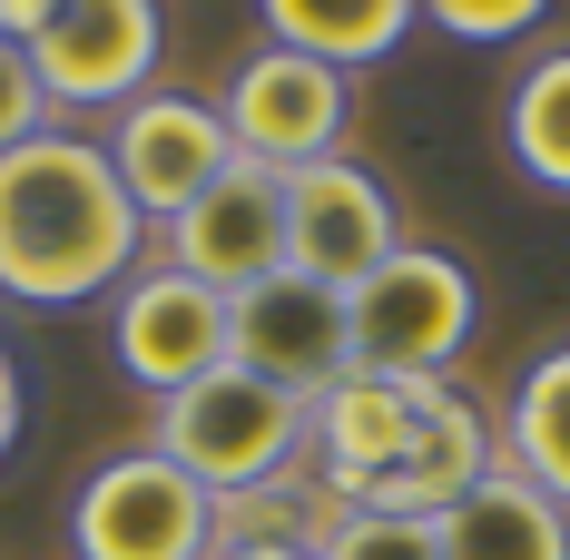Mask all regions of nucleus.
<instances>
[{"label":"nucleus","instance_id":"nucleus-1","mask_svg":"<svg viewBox=\"0 0 570 560\" xmlns=\"http://www.w3.org/2000/svg\"><path fill=\"white\" fill-rule=\"evenodd\" d=\"M148 256V217L128 207L109 148L79 128H40L0 158V295L10 305H89L118 295Z\"/></svg>","mask_w":570,"mask_h":560},{"label":"nucleus","instance_id":"nucleus-2","mask_svg":"<svg viewBox=\"0 0 570 560\" xmlns=\"http://www.w3.org/2000/svg\"><path fill=\"white\" fill-rule=\"evenodd\" d=\"M482 295L443 246H394L364 285H344V325H354V364L364 374H403V384H443L453 354L472 344Z\"/></svg>","mask_w":570,"mask_h":560},{"label":"nucleus","instance_id":"nucleus-3","mask_svg":"<svg viewBox=\"0 0 570 560\" xmlns=\"http://www.w3.org/2000/svg\"><path fill=\"white\" fill-rule=\"evenodd\" d=\"M69 551L79 560H207L217 551V492L177 472L158 443L109 452L69 492Z\"/></svg>","mask_w":570,"mask_h":560},{"label":"nucleus","instance_id":"nucleus-4","mask_svg":"<svg viewBox=\"0 0 570 560\" xmlns=\"http://www.w3.org/2000/svg\"><path fill=\"white\" fill-rule=\"evenodd\" d=\"M148 443L168 452L177 472H197L207 492H246V482H266V472H285L305 452V403L276 393L266 374H246V364H217L207 384L158 403Z\"/></svg>","mask_w":570,"mask_h":560},{"label":"nucleus","instance_id":"nucleus-5","mask_svg":"<svg viewBox=\"0 0 570 560\" xmlns=\"http://www.w3.org/2000/svg\"><path fill=\"white\" fill-rule=\"evenodd\" d=\"M217 118H227L236 158H256V168H315V158H344V128H354V79L344 69H325V59L305 50H246L227 79V99H217Z\"/></svg>","mask_w":570,"mask_h":560},{"label":"nucleus","instance_id":"nucleus-6","mask_svg":"<svg viewBox=\"0 0 570 560\" xmlns=\"http://www.w3.org/2000/svg\"><path fill=\"white\" fill-rule=\"evenodd\" d=\"M109 354H118V374L138 393H187V384H207L217 364H236V305L217 295V285H197V276H177L168 256L158 266H138V276L118 285V305H109Z\"/></svg>","mask_w":570,"mask_h":560},{"label":"nucleus","instance_id":"nucleus-7","mask_svg":"<svg viewBox=\"0 0 570 560\" xmlns=\"http://www.w3.org/2000/svg\"><path fill=\"white\" fill-rule=\"evenodd\" d=\"M99 148H109L118 187H128V207L148 226H168L177 207H197L236 168V138H227V118H217V99H187V89H138L109 118Z\"/></svg>","mask_w":570,"mask_h":560},{"label":"nucleus","instance_id":"nucleus-8","mask_svg":"<svg viewBox=\"0 0 570 560\" xmlns=\"http://www.w3.org/2000/svg\"><path fill=\"white\" fill-rule=\"evenodd\" d=\"M168 50L158 0H59L30 40V69L50 89V109H128L148 89V69Z\"/></svg>","mask_w":570,"mask_h":560},{"label":"nucleus","instance_id":"nucleus-9","mask_svg":"<svg viewBox=\"0 0 570 560\" xmlns=\"http://www.w3.org/2000/svg\"><path fill=\"white\" fill-rule=\"evenodd\" d=\"M236 364L266 374L276 393H295V403H315L325 384H344V374H354L344 285L295 276V266H276L266 285H246V295H236Z\"/></svg>","mask_w":570,"mask_h":560},{"label":"nucleus","instance_id":"nucleus-10","mask_svg":"<svg viewBox=\"0 0 570 560\" xmlns=\"http://www.w3.org/2000/svg\"><path fill=\"white\" fill-rule=\"evenodd\" d=\"M168 266L177 276H197V285H217V295H246V285H266L285 266V177L276 168H256V158H236L197 207H177L168 226Z\"/></svg>","mask_w":570,"mask_h":560},{"label":"nucleus","instance_id":"nucleus-11","mask_svg":"<svg viewBox=\"0 0 570 560\" xmlns=\"http://www.w3.org/2000/svg\"><path fill=\"white\" fill-rule=\"evenodd\" d=\"M394 246H403V226H394V197H384L374 168L315 158V168L285 177V266H295V276L364 285Z\"/></svg>","mask_w":570,"mask_h":560},{"label":"nucleus","instance_id":"nucleus-12","mask_svg":"<svg viewBox=\"0 0 570 560\" xmlns=\"http://www.w3.org/2000/svg\"><path fill=\"white\" fill-rule=\"evenodd\" d=\"M423 413H433V384H403V374H344L305 403V443H315V472L335 482V502L354 511V492L374 482V472H394L413 433H423Z\"/></svg>","mask_w":570,"mask_h":560},{"label":"nucleus","instance_id":"nucleus-13","mask_svg":"<svg viewBox=\"0 0 570 560\" xmlns=\"http://www.w3.org/2000/svg\"><path fill=\"white\" fill-rule=\"evenodd\" d=\"M502 462V443H492V413L472 403L462 384H433V413H423V433H413V452H403L394 472H374L364 492H354V511H403V521H443V511L482 482Z\"/></svg>","mask_w":570,"mask_h":560},{"label":"nucleus","instance_id":"nucleus-14","mask_svg":"<svg viewBox=\"0 0 570 560\" xmlns=\"http://www.w3.org/2000/svg\"><path fill=\"white\" fill-rule=\"evenodd\" d=\"M443 560H570V511L541 482H521L512 462H492L443 511Z\"/></svg>","mask_w":570,"mask_h":560},{"label":"nucleus","instance_id":"nucleus-15","mask_svg":"<svg viewBox=\"0 0 570 560\" xmlns=\"http://www.w3.org/2000/svg\"><path fill=\"white\" fill-rule=\"evenodd\" d=\"M256 20H266L276 50H305V59H325V69L354 79V69L394 59L423 10L413 0H256Z\"/></svg>","mask_w":570,"mask_h":560},{"label":"nucleus","instance_id":"nucleus-16","mask_svg":"<svg viewBox=\"0 0 570 560\" xmlns=\"http://www.w3.org/2000/svg\"><path fill=\"white\" fill-rule=\"evenodd\" d=\"M502 462L570 511V344H551V354L521 364L512 413H502Z\"/></svg>","mask_w":570,"mask_h":560},{"label":"nucleus","instance_id":"nucleus-17","mask_svg":"<svg viewBox=\"0 0 570 560\" xmlns=\"http://www.w3.org/2000/svg\"><path fill=\"white\" fill-rule=\"evenodd\" d=\"M502 148L531 187L570 197V50H541L502 99Z\"/></svg>","mask_w":570,"mask_h":560},{"label":"nucleus","instance_id":"nucleus-18","mask_svg":"<svg viewBox=\"0 0 570 560\" xmlns=\"http://www.w3.org/2000/svg\"><path fill=\"white\" fill-rule=\"evenodd\" d=\"M325 560H443V521H403V511H344Z\"/></svg>","mask_w":570,"mask_h":560},{"label":"nucleus","instance_id":"nucleus-19","mask_svg":"<svg viewBox=\"0 0 570 560\" xmlns=\"http://www.w3.org/2000/svg\"><path fill=\"white\" fill-rule=\"evenodd\" d=\"M40 128H59L50 89H40V69H30L20 40H0V158H10L20 138H40Z\"/></svg>","mask_w":570,"mask_h":560},{"label":"nucleus","instance_id":"nucleus-20","mask_svg":"<svg viewBox=\"0 0 570 560\" xmlns=\"http://www.w3.org/2000/svg\"><path fill=\"white\" fill-rule=\"evenodd\" d=\"M413 10H423L433 30H453V40H482V50H492V40H521L551 0H413Z\"/></svg>","mask_w":570,"mask_h":560},{"label":"nucleus","instance_id":"nucleus-21","mask_svg":"<svg viewBox=\"0 0 570 560\" xmlns=\"http://www.w3.org/2000/svg\"><path fill=\"white\" fill-rule=\"evenodd\" d=\"M50 10H59V0H0V40H20V50H30Z\"/></svg>","mask_w":570,"mask_h":560},{"label":"nucleus","instance_id":"nucleus-22","mask_svg":"<svg viewBox=\"0 0 570 560\" xmlns=\"http://www.w3.org/2000/svg\"><path fill=\"white\" fill-rule=\"evenodd\" d=\"M20 443V364H10V344H0V452Z\"/></svg>","mask_w":570,"mask_h":560},{"label":"nucleus","instance_id":"nucleus-23","mask_svg":"<svg viewBox=\"0 0 570 560\" xmlns=\"http://www.w3.org/2000/svg\"><path fill=\"white\" fill-rule=\"evenodd\" d=\"M207 560H325V551H305V541H246V551H207Z\"/></svg>","mask_w":570,"mask_h":560}]
</instances>
